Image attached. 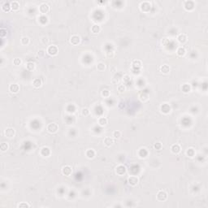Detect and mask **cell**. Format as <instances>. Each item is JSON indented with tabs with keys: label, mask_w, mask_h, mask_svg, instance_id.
Returning <instances> with one entry per match:
<instances>
[{
	"label": "cell",
	"mask_w": 208,
	"mask_h": 208,
	"mask_svg": "<svg viewBox=\"0 0 208 208\" xmlns=\"http://www.w3.org/2000/svg\"><path fill=\"white\" fill-rule=\"evenodd\" d=\"M46 130L49 132L50 133H57V131L59 130V126L57 124L55 123H50L47 125Z\"/></svg>",
	"instance_id": "1"
},
{
	"label": "cell",
	"mask_w": 208,
	"mask_h": 208,
	"mask_svg": "<svg viewBox=\"0 0 208 208\" xmlns=\"http://www.w3.org/2000/svg\"><path fill=\"white\" fill-rule=\"evenodd\" d=\"M167 193L164 190H159L157 194V199L160 202H164L167 199Z\"/></svg>",
	"instance_id": "2"
},
{
	"label": "cell",
	"mask_w": 208,
	"mask_h": 208,
	"mask_svg": "<svg viewBox=\"0 0 208 208\" xmlns=\"http://www.w3.org/2000/svg\"><path fill=\"white\" fill-rule=\"evenodd\" d=\"M47 53L49 54L50 55H52V56H55L58 54V47L56 46L55 45H51V46H49L47 48Z\"/></svg>",
	"instance_id": "3"
},
{
	"label": "cell",
	"mask_w": 208,
	"mask_h": 208,
	"mask_svg": "<svg viewBox=\"0 0 208 208\" xmlns=\"http://www.w3.org/2000/svg\"><path fill=\"white\" fill-rule=\"evenodd\" d=\"M15 134H16V131H15V129L12 128H7L5 129V131H4V135L6 138H12L15 136Z\"/></svg>",
	"instance_id": "4"
},
{
	"label": "cell",
	"mask_w": 208,
	"mask_h": 208,
	"mask_svg": "<svg viewBox=\"0 0 208 208\" xmlns=\"http://www.w3.org/2000/svg\"><path fill=\"white\" fill-rule=\"evenodd\" d=\"M139 179L136 176H131L128 178V183L131 186H136L138 184Z\"/></svg>",
	"instance_id": "5"
},
{
	"label": "cell",
	"mask_w": 208,
	"mask_h": 208,
	"mask_svg": "<svg viewBox=\"0 0 208 208\" xmlns=\"http://www.w3.org/2000/svg\"><path fill=\"white\" fill-rule=\"evenodd\" d=\"M126 172L127 169L124 165H118L116 167V173L119 176H123L126 173Z\"/></svg>",
	"instance_id": "6"
},
{
	"label": "cell",
	"mask_w": 208,
	"mask_h": 208,
	"mask_svg": "<svg viewBox=\"0 0 208 208\" xmlns=\"http://www.w3.org/2000/svg\"><path fill=\"white\" fill-rule=\"evenodd\" d=\"M61 172H62L63 175H64V176H71V174H72V169L70 166L66 165V166H63L62 167Z\"/></svg>",
	"instance_id": "7"
},
{
	"label": "cell",
	"mask_w": 208,
	"mask_h": 208,
	"mask_svg": "<svg viewBox=\"0 0 208 208\" xmlns=\"http://www.w3.org/2000/svg\"><path fill=\"white\" fill-rule=\"evenodd\" d=\"M39 11L42 14L45 15L50 12V7L46 3H42L39 7Z\"/></svg>",
	"instance_id": "8"
},
{
	"label": "cell",
	"mask_w": 208,
	"mask_h": 208,
	"mask_svg": "<svg viewBox=\"0 0 208 208\" xmlns=\"http://www.w3.org/2000/svg\"><path fill=\"white\" fill-rule=\"evenodd\" d=\"M81 42V37L78 35H72L70 37V43L73 46H77Z\"/></svg>",
	"instance_id": "9"
},
{
	"label": "cell",
	"mask_w": 208,
	"mask_h": 208,
	"mask_svg": "<svg viewBox=\"0 0 208 208\" xmlns=\"http://www.w3.org/2000/svg\"><path fill=\"white\" fill-rule=\"evenodd\" d=\"M181 146H180L179 144H173L171 146V152L174 154H177L181 152Z\"/></svg>",
	"instance_id": "10"
},
{
	"label": "cell",
	"mask_w": 208,
	"mask_h": 208,
	"mask_svg": "<svg viewBox=\"0 0 208 208\" xmlns=\"http://www.w3.org/2000/svg\"><path fill=\"white\" fill-rule=\"evenodd\" d=\"M184 6H185V10H187V11H192L195 7L194 2L192 1H185L184 3Z\"/></svg>",
	"instance_id": "11"
},
{
	"label": "cell",
	"mask_w": 208,
	"mask_h": 208,
	"mask_svg": "<svg viewBox=\"0 0 208 208\" xmlns=\"http://www.w3.org/2000/svg\"><path fill=\"white\" fill-rule=\"evenodd\" d=\"M176 54H177V55H178V56H180V57H183V56H185V54H186V50H185V48L184 46H180V47H178V48H177V50H176Z\"/></svg>",
	"instance_id": "12"
},
{
	"label": "cell",
	"mask_w": 208,
	"mask_h": 208,
	"mask_svg": "<svg viewBox=\"0 0 208 208\" xmlns=\"http://www.w3.org/2000/svg\"><path fill=\"white\" fill-rule=\"evenodd\" d=\"M40 154H41L42 155L44 156V157H48L50 154V150L48 148V147L44 146V147H42V148Z\"/></svg>",
	"instance_id": "13"
},
{
	"label": "cell",
	"mask_w": 208,
	"mask_h": 208,
	"mask_svg": "<svg viewBox=\"0 0 208 208\" xmlns=\"http://www.w3.org/2000/svg\"><path fill=\"white\" fill-rule=\"evenodd\" d=\"M19 90H20V87L17 84H12V85H10L9 86V90L13 93H16L19 91Z\"/></svg>",
	"instance_id": "14"
},
{
	"label": "cell",
	"mask_w": 208,
	"mask_h": 208,
	"mask_svg": "<svg viewBox=\"0 0 208 208\" xmlns=\"http://www.w3.org/2000/svg\"><path fill=\"white\" fill-rule=\"evenodd\" d=\"M170 111H171V107H170V106L168 105V104L163 103V105L161 106V111L163 113L167 114V113L170 112Z\"/></svg>",
	"instance_id": "15"
},
{
	"label": "cell",
	"mask_w": 208,
	"mask_h": 208,
	"mask_svg": "<svg viewBox=\"0 0 208 208\" xmlns=\"http://www.w3.org/2000/svg\"><path fill=\"white\" fill-rule=\"evenodd\" d=\"M95 154H96L95 151L92 149L87 150L85 152V155L88 159H93L95 157Z\"/></svg>",
	"instance_id": "16"
},
{
	"label": "cell",
	"mask_w": 208,
	"mask_h": 208,
	"mask_svg": "<svg viewBox=\"0 0 208 208\" xmlns=\"http://www.w3.org/2000/svg\"><path fill=\"white\" fill-rule=\"evenodd\" d=\"M103 143H104V145H105L106 146L109 147V146H112V144L114 143V140H113L112 138H109V137H106V138H104Z\"/></svg>",
	"instance_id": "17"
},
{
	"label": "cell",
	"mask_w": 208,
	"mask_h": 208,
	"mask_svg": "<svg viewBox=\"0 0 208 208\" xmlns=\"http://www.w3.org/2000/svg\"><path fill=\"white\" fill-rule=\"evenodd\" d=\"M100 31H101V28L98 24H93V26L91 27V32H92L93 34H99Z\"/></svg>",
	"instance_id": "18"
},
{
	"label": "cell",
	"mask_w": 208,
	"mask_h": 208,
	"mask_svg": "<svg viewBox=\"0 0 208 208\" xmlns=\"http://www.w3.org/2000/svg\"><path fill=\"white\" fill-rule=\"evenodd\" d=\"M177 41H178L180 43H182V44H183V43H185V42H186V41H187V36H186V34H180L179 36L177 37Z\"/></svg>",
	"instance_id": "19"
},
{
	"label": "cell",
	"mask_w": 208,
	"mask_h": 208,
	"mask_svg": "<svg viewBox=\"0 0 208 208\" xmlns=\"http://www.w3.org/2000/svg\"><path fill=\"white\" fill-rule=\"evenodd\" d=\"M42 85V81L41 79H39V78H36V79H34V81H33V85L37 89L41 87Z\"/></svg>",
	"instance_id": "20"
},
{
	"label": "cell",
	"mask_w": 208,
	"mask_h": 208,
	"mask_svg": "<svg viewBox=\"0 0 208 208\" xmlns=\"http://www.w3.org/2000/svg\"><path fill=\"white\" fill-rule=\"evenodd\" d=\"M107 122H108V120L106 117H100L98 120V125L100 126H106L107 125Z\"/></svg>",
	"instance_id": "21"
},
{
	"label": "cell",
	"mask_w": 208,
	"mask_h": 208,
	"mask_svg": "<svg viewBox=\"0 0 208 208\" xmlns=\"http://www.w3.org/2000/svg\"><path fill=\"white\" fill-rule=\"evenodd\" d=\"M186 155L189 158H194L195 156V150L194 148H189L186 151Z\"/></svg>",
	"instance_id": "22"
},
{
	"label": "cell",
	"mask_w": 208,
	"mask_h": 208,
	"mask_svg": "<svg viewBox=\"0 0 208 208\" xmlns=\"http://www.w3.org/2000/svg\"><path fill=\"white\" fill-rule=\"evenodd\" d=\"M11 7H12V9L13 10V11H17V10L19 9V7H20L19 2H16V1L12 2H11Z\"/></svg>",
	"instance_id": "23"
},
{
	"label": "cell",
	"mask_w": 208,
	"mask_h": 208,
	"mask_svg": "<svg viewBox=\"0 0 208 208\" xmlns=\"http://www.w3.org/2000/svg\"><path fill=\"white\" fill-rule=\"evenodd\" d=\"M97 69L98 71H99V72H103V71L106 69V64L103 62L98 63L97 64Z\"/></svg>",
	"instance_id": "24"
},
{
	"label": "cell",
	"mask_w": 208,
	"mask_h": 208,
	"mask_svg": "<svg viewBox=\"0 0 208 208\" xmlns=\"http://www.w3.org/2000/svg\"><path fill=\"white\" fill-rule=\"evenodd\" d=\"M160 69H161V72H162L164 73V74H167V73L169 72L170 67H169L168 65L164 64V65H163V66H162V67L160 68Z\"/></svg>",
	"instance_id": "25"
},
{
	"label": "cell",
	"mask_w": 208,
	"mask_h": 208,
	"mask_svg": "<svg viewBox=\"0 0 208 208\" xmlns=\"http://www.w3.org/2000/svg\"><path fill=\"white\" fill-rule=\"evenodd\" d=\"M132 65H133V68H141V65H142V63H141V60H134V61L133 62V63H132Z\"/></svg>",
	"instance_id": "26"
},
{
	"label": "cell",
	"mask_w": 208,
	"mask_h": 208,
	"mask_svg": "<svg viewBox=\"0 0 208 208\" xmlns=\"http://www.w3.org/2000/svg\"><path fill=\"white\" fill-rule=\"evenodd\" d=\"M11 8H12V7H11V5H10L8 2H5V3L2 5V11H4V12H10Z\"/></svg>",
	"instance_id": "27"
},
{
	"label": "cell",
	"mask_w": 208,
	"mask_h": 208,
	"mask_svg": "<svg viewBox=\"0 0 208 208\" xmlns=\"http://www.w3.org/2000/svg\"><path fill=\"white\" fill-rule=\"evenodd\" d=\"M8 148H9L8 144L6 143V142H2V143H1V145H0V149H1V151H2V152L7 151V150H8Z\"/></svg>",
	"instance_id": "28"
},
{
	"label": "cell",
	"mask_w": 208,
	"mask_h": 208,
	"mask_svg": "<svg viewBox=\"0 0 208 208\" xmlns=\"http://www.w3.org/2000/svg\"><path fill=\"white\" fill-rule=\"evenodd\" d=\"M26 68L29 71H33V70H34V68H35V63H33V62H29V63H27V64H26Z\"/></svg>",
	"instance_id": "29"
},
{
	"label": "cell",
	"mask_w": 208,
	"mask_h": 208,
	"mask_svg": "<svg viewBox=\"0 0 208 208\" xmlns=\"http://www.w3.org/2000/svg\"><path fill=\"white\" fill-rule=\"evenodd\" d=\"M90 110H89L88 108H82L81 111V116H87L90 115Z\"/></svg>",
	"instance_id": "30"
},
{
	"label": "cell",
	"mask_w": 208,
	"mask_h": 208,
	"mask_svg": "<svg viewBox=\"0 0 208 208\" xmlns=\"http://www.w3.org/2000/svg\"><path fill=\"white\" fill-rule=\"evenodd\" d=\"M139 99H140L141 101H142V102H146L147 100H148V96H147L146 93H141V94H139Z\"/></svg>",
	"instance_id": "31"
},
{
	"label": "cell",
	"mask_w": 208,
	"mask_h": 208,
	"mask_svg": "<svg viewBox=\"0 0 208 208\" xmlns=\"http://www.w3.org/2000/svg\"><path fill=\"white\" fill-rule=\"evenodd\" d=\"M112 136L114 137V138H116V139H119L121 137V132L120 131H119V130H116V131H114L113 132V134H112Z\"/></svg>",
	"instance_id": "32"
},
{
	"label": "cell",
	"mask_w": 208,
	"mask_h": 208,
	"mask_svg": "<svg viewBox=\"0 0 208 208\" xmlns=\"http://www.w3.org/2000/svg\"><path fill=\"white\" fill-rule=\"evenodd\" d=\"M21 43L22 45L24 46H27L29 43V38L28 37H24L21 38Z\"/></svg>",
	"instance_id": "33"
},
{
	"label": "cell",
	"mask_w": 208,
	"mask_h": 208,
	"mask_svg": "<svg viewBox=\"0 0 208 208\" xmlns=\"http://www.w3.org/2000/svg\"><path fill=\"white\" fill-rule=\"evenodd\" d=\"M118 91H119V93H125V91H126L125 85H119V86H118Z\"/></svg>",
	"instance_id": "34"
},
{
	"label": "cell",
	"mask_w": 208,
	"mask_h": 208,
	"mask_svg": "<svg viewBox=\"0 0 208 208\" xmlns=\"http://www.w3.org/2000/svg\"><path fill=\"white\" fill-rule=\"evenodd\" d=\"M163 147V145H162L161 142H155L154 144V148L157 150H160Z\"/></svg>",
	"instance_id": "35"
},
{
	"label": "cell",
	"mask_w": 208,
	"mask_h": 208,
	"mask_svg": "<svg viewBox=\"0 0 208 208\" xmlns=\"http://www.w3.org/2000/svg\"><path fill=\"white\" fill-rule=\"evenodd\" d=\"M182 90H183L184 93H188L189 92L190 90V87L189 85H187V84H185V85H184L183 86H182Z\"/></svg>",
	"instance_id": "36"
},
{
	"label": "cell",
	"mask_w": 208,
	"mask_h": 208,
	"mask_svg": "<svg viewBox=\"0 0 208 208\" xmlns=\"http://www.w3.org/2000/svg\"><path fill=\"white\" fill-rule=\"evenodd\" d=\"M0 36H1L2 37H4L7 36V29H4V28H2L1 29H0Z\"/></svg>",
	"instance_id": "37"
},
{
	"label": "cell",
	"mask_w": 208,
	"mask_h": 208,
	"mask_svg": "<svg viewBox=\"0 0 208 208\" xmlns=\"http://www.w3.org/2000/svg\"><path fill=\"white\" fill-rule=\"evenodd\" d=\"M17 207H19V208H22V207H24V208H26V207H30V205H29V203H26V202H22V203L18 204V206H17Z\"/></svg>",
	"instance_id": "38"
},
{
	"label": "cell",
	"mask_w": 208,
	"mask_h": 208,
	"mask_svg": "<svg viewBox=\"0 0 208 208\" xmlns=\"http://www.w3.org/2000/svg\"><path fill=\"white\" fill-rule=\"evenodd\" d=\"M21 63H22L21 59H19V58H16V59H15L13 60V63H14L15 65H16V66L21 65Z\"/></svg>",
	"instance_id": "39"
},
{
	"label": "cell",
	"mask_w": 208,
	"mask_h": 208,
	"mask_svg": "<svg viewBox=\"0 0 208 208\" xmlns=\"http://www.w3.org/2000/svg\"><path fill=\"white\" fill-rule=\"evenodd\" d=\"M45 54H46V51H45V50H40L39 51H38V53H37V55H38L39 57L42 58V57H44Z\"/></svg>",
	"instance_id": "40"
},
{
	"label": "cell",
	"mask_w": 208,
	"mask_h": 208,
	"mask_svg": "<svg viewBox=\"0 0 208 208\" xmlns=\"http://www.w3.org/2000/svg\"><path fill=\"white\" fill-rule=\"evenodd\" d=\"M102 94H103V97H105V98H106V97H108V96L110 95V92H109L107 90H104L103 91Z\"/></svg>",
	"instance_id": "41"
}]
</instances>
